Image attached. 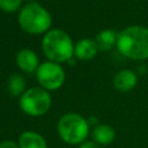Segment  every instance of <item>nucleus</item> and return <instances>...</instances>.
Wrapping results in <instances>:
<instances>
[{"instance_id": "obj_1", "label": "nucleus", "mask_w": 148, "mask_h": 148, "mask_svg": "<svg viewBox=\"0 0 148 148\" xmlns=\"http://www.w3.org/2000/svg\"><path fill=\"white\" fill-rule=\"evenodd\" d=\"M118 51L126 58L134 60L148 59V28L130 25L118 32Z\"/></svg>"}, {"instance_id": "obj_2", "label": "nucleus", "mask_w": 148, "mask_h": 148, "mask_svg": "<svg viewBox=\"0 0 148 148\" xmlns=\"http://www.w3.org/2000/svg\"><path fill=\"white\" fill-rule=\"evenodd\" d=\"M74 45L71 36L61 29H50L44 34L42 49L50 61L58 64L71 60L74 56Z\"/></svg>"}, {"instance_id": "obj_3", "label": "nucleus", "mask_w": 148, "mask_h": 148, "mask_svg": "<svg viewBox=\"0 0 148 148\" xmlns=\"http://www.w3.org/2000/svg\"><path fill=\"white\" fill-rule=\"evenodd\" d=\"M17 21L21 29L27 34L42 35L50 30L52 17L46 8L32 1L21 8Z\"/></svg>"}, {"instance_id": "obj_4", "label": "nucleus", "mask_w": 148, "mask_h": 148, "mask_svg": "<svg viewBox=\"0 0 148 148\" xmlns=\"http://www.w3.org/2000/svg\"><path fill=\"white\" fill-rule=\"evenodd\" d=\"M88 119L75 112L65 113L58 121L57 131L60 139L68 145H81L89 134Z\"/></svg>"}, {"instance_id": "obj_5", "label": "nucleus", "mask_w": 148, "mask_h": 148, "mask_svg": "<svg viewBox=\"0 0 148 148\" xmlns=\"http://www.w3.org/2000/svg\"><path fill=\"white\" fill-rule=\"evenodd\" d=\"M52 104L51 95L42 87H34L27 89L18 99L21 110L32 117H39L45 114Z\"/></svg>"}, {"instance_id": "obj_6", "label": "nucleus", "mask_w": 148, "mask_h": 148, "mask_svg": "<svg viewBox=\"0 0 148 148\" xmlns=\"http://www.w3.org/2000/svg\"><path fill=\"white\" fill-rule=\"evenodd\" d=\"M36 79L42 88L47 91L58 90L65 82L66 74L60 64L54 61L42 62L36 71Z\"/></svg>"}, {"instance_id": "obj_7", "label": "nucleus", "mask_w": 148, "mask_h": 148, "mask_svg": "<svg viewBox=\"0 0 148 148\" xmlns=\"http://www.w3.org/2000/svg\"><path fill=\"white\" fill-rule=\"evenodd\" d=\"M16 64L17 67L24 72V73H36L39 64V59L38 56L36 54V52L31 49H22L17 52L16 54Z\"/></svg>"}, {"instance_id": "obj_8", "label": "nucleus", "mask_w": 148, "mask_h": 148, "mask_svg": "<svg viewBox=\"0 0 148 148\" xmlns=\"http://www.w3.org/2000/svg\"><path fill=\"white\" fill-rule=\"evenodd\" d=\"M138 84V75L131 69H121L113 77V87L121 92L131 91Z\"/></svg>"}, {"instance_id": "obj_9", "label": "nucleus", "mask_w": 148, "mask_h": 148, "mask_svg": "<svg viewBox=\"0 0 148 148\" xmlns=\"http://www.w3.org/2000/svg\"><path fill=\"white\" fill-rule=\"evenodd\" d=\"M97 51L98 49L95 40L90 38H82L74 45V57L82 61L91 60L95 58Z\"/></svg>"}, {"instance_id": "obj_10", "label": "nucleus", "mask_w": 148, "mask_h": 148, "mask_svg": "<svg viewBox=\"0 0 148 148\" xmlns=\"http://www.w3.org/2000/svg\"><path fill=\"white\" fill-rule=\"evenodd\" d=\"M92 141L96 142L98 146H108L113 142L116 139V132L113 127L108 124H98L94 127L91 132Z\"/></svg>"}, {"instance_id": "obj_11", "label": "nucleus", "mask_w": 148, "mask_h": 148, "mask_svg": "<svg viewBox=\"0 0 148 148\" xmlns=\"http://www.w3.org/2000/svg\"><path fill=\"white\" fill-rule=\"evenodd\" d=\"M117 37H118V32H116L113 29H104L96 35L94 40L96 43L98 51L108 52L116 46Z\"/></svg>"}, {"instance_id": "obj_12", "label": "nucleus", "mask_w": 148, "mask_h": 148, "mask_svg": "<svg viewBox=\"0 0 148 148\" xmlns=\"http://www.w3.org/2000/svg\"><path fill=\"white\" fill-rule=\"evenodd\" d=\"M20 148H47L45 139L35 131H24L18 138Z\"/></svg>"}, {"instance_id": "obj_13", "label": "nucleus", "mask_w": 148, "mask_h": 148, "mask_svg": "<svg viewBox=\"0 0 148 148\" xmlns=\"http://www.w3.org/2000/svg\"><path fill=\"white\" fill-rule=\"evenodd\" d=\"M7 90L10 96H21L25 89V80L21 74H12L7 80Z\"/></svg>"}, {"instance_id": "obj_14", "label": "nucleus", "mask_w": 148, "mask_h": 148, "mask_svg": "<svg viewBox=\"0 0 148 148\" xmlns=\"http://www.w3.org/2000/svg\"><path fill=\"white\" fill-rule=\"evenodd\" d=\"M22 0H0V10L5 13H14L21 8Z\"/></svg>"}, {"instance_id": "obj_15", "label": "nucleus", "mask_w": 148, "mask_h": 148, "mask_svg": "<svg viewBox=\"0 0 148 148\" xmlns=\"http://www.w3.org/2000/svg\"><path fill=\"white\" fill-rule=\"evenodd\" d=\"M0 148H20L18 142H15L13 140H5L0 142Z\"/></svg>"}, {"instance_id": "obj_16", "label": "nucleus", "mask_w": 148, "mask_h": 148, "mask_svg": "<svg viewBox=\"0 0 148 148\" xmlns=\"http://www.w3.org/2000/svg\"><path fill=\"white\" fill-rule=\"evenodd\" d=\"M79 148H101L96 142H94V141H84V142H82L80 146H79Z\"/></svg>"}, {"instance_id": "obj_17", "label": "nucleus", "mask_w": 148, "mask_h": 148, "mask_svg": "<svg viewBox=\"0 0 148 148\" xmlns=\"http://www.w3.org/2000/svg\"><path fill=\"white\" fill-rule=\"evenodd\" d=\"M27 1H29V2H32V1H34V0H27Z\"/></svg>"}]
</instances>
